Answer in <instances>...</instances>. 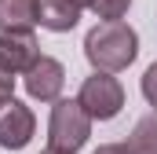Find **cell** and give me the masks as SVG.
Here are the masks:
<instances>
[{
  "instance_id": "1",
  "label": "cell",
  "mask_w": 157,
  "mask_h": 154,
  "mask_svg": "<svg viewBox=\"0 0 157 154\" xmlns=\"http://www.w3.org/2000/svg\"><path fill=\"white\" fill-rule=\"evenodd\" d=\"M84 55L95 66V74H121L135 63L139 37L128 22H99L84 37Z\"/></svg>"
},
{
  "instance_id": "2",
  "label": "cell",
  "mask_w": 157,
  "mask_h": 154,
  "mask_svg": "<svg viewBox=\"0 0 157 154\" xmlns=\"http://www.w3.org/2000/svg\"><path fill=\"white\" fill-rule=\"evenodd\" d=\"M91 136V117L84 114L77 99H59L51 107V121H48V147L62 154H77Z\"/></svg>"
},
{
  "instance_id": "3",
  "label": "cell",
  "mask_w": 157,
  "mask_h": 154,
  "mask_svg": "<svg viewBox=\"0 0 157 154\" xmlns=\"http://www.w3.org/2000/svg\"><path fill=\"white\" fill-rule=\"evenodd\" d=\"M77 103L84 107V114L91 121H113L121 114V107H124V88H121L117 77H110V74H91L80 84Z\"/></svg>"
},
{
  "instance_id": "4",
  "label": "cell",
  "mask_w": 157,
  "mask_h": 154,
  "mask_svg": "<svg viewBox=\"0 0 157 154\" xmlns=\"http://www.w3.org/2000/svg\"><path fill=\"white\" fill-rule=\"evenodd\" d=\"M22 81H26L29 99H37V103H59V92H62V84H66V70H62L59 59L40 55L37 63L22 74Z\"/></svg>"
},
{
  "instance_id": "5",
  "label": "cell",
  "mask_w": 157,
  "mask_h": 154,
  "mask_svg": "<svg viewBox=\"0 0 157 154\" xmlns=\"http://www.w3.org/2000/svg\"><path fill=\"white\" fill-rule=\"evenodd\" d=\"M33 128H37V117L26 103L7 99L0 107V147L4 151H22L33 140Z\"/></svg>"
},
{
  "instance_id": "6",
  "label": "cell",
  "mask_w": 157,
  "mask_h": 154,
  "mask_svg": "<svg viewBox=\"0 0 157 154\" xmlns=\"http://www.w3.org/2000/svg\"><path fill=\"white\" fill-rule=\"evenodd\" d=\"M40 59V44L33 33H0V66L11 74H26Z\"/></svg>"
},
{
  "instance_id": "7",
  "label": "cell",
  "mask_w": 157,
  "mask_h": 154,
  "mask_svg": "<svg viewBox=\"0 0 157 154\" xmlns=\"http://www.w3.org/2000/svg\"><path fill=\"white\" fill-rule=\"evenodd\" d=\"M80 22V11L70 0H37V26L51 33H70Z\"/></svg>"
},
{
  "instance_id": "8",
  "label": "cell",
  "mask_w": 157,
  "mask_h": 154,
  "mask_svg": "<svg viewBox=\"0 0 157 154\" xmlns=\"http://www.w3.org/2000/svg\"><path fill=\"white\" fill-rule=\"evenodd\" d=\"M37 0H0V33H33Z\"/></svg>"
},
{
  "instance_id": "9",
  "label": "cell",
  "mask_w": 157,
  "mask_h": 154,
  "mask_svg": "<svg viewBox=\"0 0 157 154\" xmlns=\"http://www.w3.org/2000/svg\"><path fill=\"white\" fill-rule=\"evenodd\" d=\"M121 151L124 154H157V110L146 114L132 128V136L121 143Z\"/></svg>"
},
{
  "instance_id": "10",
  "label": "cell",
  "mask_w": 157,
  "mask_h": 154,
  "mask_svg": "<svg viewBox=\"0 0 157 154\" xmlns=\"http://www.w3.org/2000/svg\"><path fill=\"white\" fill-rule=\"evenodd\" d=\"M128 4H132V0H91L88 11H95L102 22H121L124 11H128Z\"/></svg>"
},
{
  "instance_id": "11",
  "label": "cell",
  "mask_w": 157,
  "mask_h": 154,
  "mask_svg": "<svg viewBox=\"0 0 157 154\" xmlns=\"http://www.w3.org/2000/svg\"><path fill=\"white\" fill-rule=\"evenodd\" d=\"M143 95H146V103L157 110V63L146 66V74H143Z\"/></svg>"
},
{
  "instance_id": "12",
  "label": "cell",
  "mask_w": 157,
  "mask_h": 154,
  "mask_svg": "<svg viewBox=\"0 0 157 154\" xmlns=\"http://www.w3.org/2000/svg\"><path fill=\"white\" fill-rule=\"evenodd\" d=\"M11 92H15V74H11L7 66H0V95H4V99H15Z\"/></svg>"
},
{
  "instance_id": "13",
  "label": "cell",
  "mask_w": 157,
  "mask_h": 154,
  "mask_svg": "<svg viewBox=\"0 0 157 154\" xmlns=\"http://www.w3.org/2000/svg\"><path fill=\"white\" fill-rule=\"evenodd\" d=\"M95 154H124V151H121V143H106V147H99Z\"/></svg>"
},
{
  "instance_id": "14",
  "label": "cell",
  "mask_w": 157,
  "mask_h": 154,
  "mask_svg": "<svg viewBox=\"0 0 157 154\" xmlns=\"http://www.w3.org/2000/svg\"><path fill=\"white\" fill-rule=\"evenodd\" d=\"M70 4H73L77 11H84V7H91V0H70Z\"/></svg>"
},
{
  "instance_id": "15",
  "label": "cell",
  "mask_w": 157,
  "mask_h": 154,
  "mask_svg": "<svg viewBox=\"0 0 157 154\" xmlns=\"http://www.w3.org/2000/svg\"><path fill=\"white\" fill-rule=\"evenodd\" d=\"M40 154H62V151H51V147H48V151H40Z\"/></svg>"
},
{
  "instance_id": "16",
  "label": "cell",
  "mask_w": 157,
  "mask_h": 154,
  "mask_svg": "<svg viewBox=\"0 0 157 154\" xmlns=\"http://www.w3.org/2000/svg\"><path fill=\"white\" fill-rule=\"evenodd\" d=\"M4 103H7V99H4V95H0V107H4Z\"/></svg>"
}]
</instances>
